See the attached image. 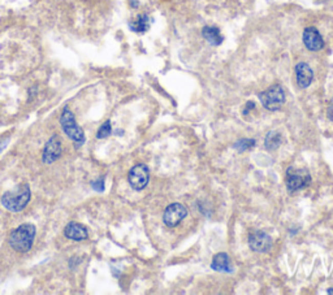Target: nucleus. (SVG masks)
I'll list each match as a JSON object with an SVG mask.
<instances>
[{"mask_svg": "<svg viewBox=\"0 0 333 295\" xmlns=\"http://www.w3.org/2000/svg\"><path fill=\"white\" fill-rule=\"evenodd\" d=\"M30 187L26 183H23V185H18L17 187L13 188L12 192H7L2 198V204L8 211L20 212L26 207V204L30 200Z\"/></svg>", "mask_w": 333, "mask_h": 295, "instance_id": "nucleus-1", "label": "nucleus"}, {"mask_svg": "<svg viewBox=\"0 0 333 295\" xmlns=\"http://www.w3.org/2000/svg\"><path fill=\"white\" fill-rule=\"evenodd\" d=\"M35 237V226L31 224H24L13 230L9 237V245L17 252H28L33 246Z\"/></svg>", "mask_w": 333, "mask_h": 295, "instance_id": "nucleus-2", "label": "nucleus"}, {"mask_svg": "<svg viewBox=\"0 0 333 295\" xmlns=\"http://www.w3.org/2000/svg\"><path fill=\"white\" fill-rule=\"evenodd\" d=\"M60 124H61V128L65 134L68 135L72 141H74L78 144L85 143V134H84V130L77 125L73 113H72L68 108H65L64 112H63L61 118H60Z\"/></svg>", "mask_w": 333, "mask_h": 295, "instance_id": "nucleus-3", "label": "nucleus"}, {"mask_svg": "<svg viewBox=\"0 0 333 295\" xmlns=\"http://www.w3.org/2000/svg\"><path fill=\"white\" fill-rule=\"evenodd\" d=\"M259 99L264 108L268 111H277L282 107V104L285 101V93L280 85H274L263 91L259 95Z\"/></svg>", "mask_w": 333, "mask_h": 295, "instance_id": "nucleus-4", "label": "nucleus"}, {"mask_svg": "<svg viewBox=\"0 0 333 295\" xmlns=\"http://www.w3.org/2000/svg\"><path fill=\"white\" fill-rule=\"evenodd\" d=\"M311 177L306 169L289 168L286 172V187L289 192H297L310 185Z\"/></svg>", "mask_w": 333, "mask_h": 295, "instance_id": "nucleus-5", "label": "nucleus"}, {"mask_svg": "<svg viewBox=\"0 0 333 295\" xmlns=\"http://www.w3.org/2000/svg\"><path fill=\"white\" fill-rule=\"evenodd\" d=\"M150 180V172L144 164H137L136 166H133L128 176V181H129L130 186L134 190H143L147 186Z\"/></svg>", "mask_w": 333, "mask_h": 295, "instance_id": "nucleus-6", "label": "nucleus"}, {"mask_svg": "<svg viewBox=\"0 0 333 295\" xmlns=\"http://www.w3.org/2000/svg\"><path fill=\"white\" fill-rule=\"evenodd\" d=\"M186 215L188 209L185 205H182L181 203H172L164 211L163 221L168 228H175L176 225L180 224L186 217Z\"/></svg>", "mask_w": 333, "mask_h": 295, "instance_id": "nucleus-7", "label": "nucleus"}, {"mask_svg": "<svg viewBox=\"0 0 333 295\" xmlns=\"http://www.w3.org/2000/svg\"><path fill=\"white\" fill-rule=\"evenodd\" d=\"M248 245L255 252H268L272 247V239L264 231H255L248 237Z\"/></svg>", "mask_w": 333, "mask_h": 295, "instance_id": "nucleus-8", "label": "nucleus"}, {"mask_svg": "<svg viewBox=\"0 0 333 295\" xmlns=\"http://www.w3.org/2000/svg\"><path fill=\"white\" fill-rule=\"evenodd\" d=\"M61 141H60V138L57 135H54L46 143L45 151H43V161L46 164H52L61 156Z\"/></svg>", "mask_w": 333, "mask_h": 295, "instance_id": "nucleus-9", "label": "nucleus"}, {"mask_svg": "<svg viewBox=\"0 0 333 295\" xmlns=\"http://www.w3.org/2000/svg\"><path fill=\"white\" fill-rule=\"evenodd\" d=\"M303 43L310 51H319L324 47V40L316 28H306L303 31Z\"/></svg>", "mask_w": 333, "mask_h": 295, "instance_id": "nucleus-10", "label": "nucleus"}, {"mask_svg": "<svg viewBox=\"0 0 333 295\" xmlns=\"http://www.w3.org/2000/svg\"><path fill=\"white\" fill-rule=\"evenodd\" d=\"M296 77H297V83L301 89L308 88L313 82L314 73L313 69L310 68V65L306 62H299L296 67Z\"/></svg>", "mask_w": 333, "mask_h": 295, "instance_id": "nucleus-11", "label": "nucleus"}, {"mask_svg": "<svg viewBox=\"0 0 333 295\" xmlns=\"http://www.w3.org/2000/svg\"><path fill=\"white\" fill-rule=\"evenodd\" d=\"M64 234L67 238L73 239V241H84L89 237L88 230L84 225L77 224V222H69L67 226H65Z\"/></svg>", "mask_w": 333, "mask_h": 295, "instance_id": "nucleus-12", "label": "nucleus"}, {"mask_svg": "<svg viewBox=\"0 0 333 295\" xmlns=\"http://www.w3.org/2000/svg\"><path fill=\"white\" fill-rule=\"evenodd\" d=\"M202 35L212 46H219L223 42L220 30L218 28H215V26H204L203 30H202Z\"/></svg>", "mask_w": 333, "mask_h": 295, "instance_id": "nucleus-13", "label": "nucleus"}, {"mask_svg": "<svg viewBox=\"0 0 333 295\" xmlns=\"http://www.w3.org/2000/svg\"><path fill=\"white\" fill-rule=\"evenodd\" d=\"M211 268L215 270H219V272H224V270H231V260H229V256L224 252H219L215 255L214 260H212Z\"/></svg>", "mask_w": 333, "mask_h": 295, "instance_id": "nucleus-14", "label": "nucleus"}, {"mask_svg": "<svg viewBox=\"0 0 333 295\" xmlns=\"http://www.w3.org/2000/svg\"><path fill=\"white\" fill-rule=\"evenodd\" d=\"M130 29L136 33H144L149 30L150 28V18L147 14H139L136 20H133L129 23Z\"/></svg>", "mask_w": 333, "mask_h": 295, "instance_id": "nucleus-15", "label": "nucleus"}, {"mask_svg": "<svg viewBox=\"0 0 333 295\" xmlns=\"http://www.w3.org/2000/svg\"><path fill=\"white\" fill-rule=\"evenodd\" d=\"M280 144H281V135H280V133L269 132L264 141L265 149L272 151V150H276Z\"/></svg>", "mask_w": 333, "mask_h": 295, "instance_id": "nucleus-16", "label": "nucleus"}, {"mask_svg": "<svg viewBox=\"0 0 333 295\" xmlns=\"http://www.w3.org/2000/svg\"><path fill=\"white\" fill-rule=\"evenodd\" d=\"M255 146V141L254 139H241V141H238L237 143L235 144L236 149L238 150V151H245V150H248L252 149V147Z\"/></svg>", "mask_w": 333, "mask_h": 295, "instance_id": "nucleus-17", "label": "nucleus"}, {"mask_svg": "<svg viewBox=\"0 0 333 295\" xmlns=\"http://www.w3.org/2000/svg\"><path fill=\"white\" fill-rule=\"evenodd\" d=\"M110 134H111V122L110 121H106L105 124L100 127V129L98 130L96 137H98L99 139H103V138H107Z\"/></svg>", "mask_w": 333, "mask_h": 295, "instance_id": "nucleus-18", "label": "nucleus"}, {"mask_svg": "<svg viewBox=\"0 0 333 295\" xmlns=\"http://www.w3.org/2000/svg\"><path fill=\"white\" fill-rule=\"evenodd\" d=\"M93 188L99 193L105 192V178H99L98 181L93 182Z\"/></svg>", "mask_w": 333, "mask_h": 295, "instance_id": "nucleus-19", "label": "nucleus"}, {"mask_svg": "<svg viewBox=\"0 0 333 295\" xmlns=\"http://www.w3.org/2000/svg\"><path fill=\"white\" fill-rule=\"evenodd\" d=\"M250 110H255V104L253 103V101H247V104H246V108L243 110V115H247L248 111Z\"/></svg>", "mask_w": 333, "mask_h": 295, "instance_id": "nucleus-20", "label": "nucleus"}, {"mask_svg": "<svg viewBox=\"0 0 333 295\" xmlns=\"http://www.w3.org/2000/svg\"><path fill=\"white\" fill-rule=\"evenodd\" d=\"M8 141H9V137L2 138V139H0V152L3 151L4 149H6V146L8 144Z\"/></svg>", "mask_w": 333, "mask_h": 295, "instance_id": "nucleus-21", "label": "nucleus"}, {"mask_svg": "<svg viewBox=\"0 0 333 295\" xmlns=\"http://www.w3.org/2000/svg\"><path fill=\"white\" fill-rule=\"evenodd\" d=\"M327 115H328V118H329V120L333 122V104H332V106H330L329 108H328Z\"/></svg>", "mask_w": 333, "mask_h": 295, "instance_id": "nucleus-22", "label": "nucleus"}, {"mask_svg": "<svg viewBox=\"0 0 333 295\" xmlns=\"http://www.w3.org/2000/svg\"><path fill=\"white\" fill-rule=\"evenodd\" d=\"M328 294H333V290H332V289L328 290Z\"/></svg>", "mask_w": 333, "mask_h": 295, "instance_id": "nucleus-23", "label": "nucleus"}]
</instances>
